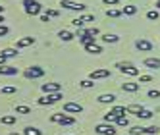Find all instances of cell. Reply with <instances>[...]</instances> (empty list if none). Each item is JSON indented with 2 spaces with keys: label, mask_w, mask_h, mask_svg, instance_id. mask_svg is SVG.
I'll return each instance as SVG.
<instances>
[{
  "label": "cell",
  "mask_w": 160,
  "mask_h": 135,
  "mask_svg": "<svg viewBox=\"0 0 160 135\" xmlns=\"http://www.w3.org/2000/svg\"><path fill=\"white\" fill-rule=\"evenodd\" d=\"M110 114H112L114 118H120V116H125V114H128V106H114V108L110 110Z\"/></svg>",
  "instance_id": "16"
},
{
  "label": "cell",
  "mask_w": 160,
  "mask_h": 135,
  "mask_svg": "<svg viewBox=\"0 0 160 135\" xmlns=\"http://www.w3.org/2000/svg\"><path fill=\"white\" fill-rule=\"evenodd\" d=\"M95 131H97L98 135H116V128H114L112 123H108V122L95 126Z\"/></svg>",
  "instance_id": "4"
},
{
  "label": "cell",
  "mask_w": 160,
  "mask_h": 135,
  "mask_svg": "<svg viewBox=\"0 0 160 135\" xmlns=\"http://www.w3.org/2000/svg\"><path fill=\"white\" fill-rule=\"evenodd\" d=\"M60 6L66 8V10H73V12H83V10L87 8L85 4H81V2H73V0H60Z\"/></svg>",
  "instance_id": "5"
},
{
  "label": "cell",
  "mask_w": 160,
  "mask_h": 135,
  "mask_svg": "<svg viewBox=\"0 0 160 135\" xmlns=\"http://www.w3.org/2000/svg\"><path fill=\"white\" fill-rule=\"evenodd\" d=\"M79 19H81L83 23H87V21H95V18H93V16H79Z\"/></svg>",
  "instance_id": "38"
},
{
  "label": "cell",
  "mask_w": 160,
  "mask_h": 135,
  "mask_svg": "<svg viewBox=\"0 0 160 135\" xmlns=\"http://www.w3.org/2000/svg\"><path fill=\"white\" fill-rule=\"evenodd\" d=\"M158 16H160L158 10H151V12H147V19H151V21H154V19L158 21Z\"/></svg>",
  "instance_id": "32"
},
{
  "label": "cell",
  "mask_w": 160,
  "mask_h": 135,
  "mask_svg": "<svg viewBox=\"0 0 160 135\" xmlns=\"http://www.w3.org/2000/svg\"><path fill=\"white\" fill-rule=\"evenodd\" d=\"M44 14H47L48 18H58L60 16V12H58V10H54V8H47V10H44Z\"/></svg>",
  "instance_id": "33"
},
{
  "label": "cell",
  "mask_w": 160,
  "mask_h": 135,
  "mask_svg": "<svg viewBox=\"0 0 160 135\" xmlns=\"http://www.w3.org/2000/svg\"><path fill=\"white\" fill-rule=\"evenodd\" d=\"M148 98H160V91L158 89H151L148 91Z\"/></svg>",
  "instance_id": "36"
},
{
  "label": "cell",
  "mask_w": 160,
  "mask_h": 135,
  "mask_svg": "<svg viewBox=\"0 0 160 135\" xmlns=\"http://www.w3.org/2000/svg\"><path fill=\"white\" fill-rule=\"evenodd\" d=\"M102 2H104L106 6H116V4L120 2V0H102Z\"/></svg>",
  "instance_id": "41"
},
{
  "label": "cell",
  "mask_w": 160,
  "mask_h": 135,
  "mask_svg": "<svg viewBox=\"0 0 160 135\" xmlns=\"http://www.w3.org/2000/svg\"><path fill=\"white\" fill-rule=\"evenodd\" d=\"M23 10L29 16H39L42 12V4L39 0H23Z\"/></svg>",
  "instance_id": "1"
},
{
  "label": "cell",
  "mask_w": 160,
  "mask_h": 135,
  "mask_svg": "<svg viewBox=\"0 0 160 135\" xmlns=\"http://www.w3.org/2000/svg\"><path fill=\"white\" fill-rule=\"evenodd\" d=\"M116 68H120V70L125 73V75H131V77H135V75H139V70L133 66V64H125V62H118L116 64Z\"/></svg>",
  "instance_id": "6"
},
{
  "label": "cell",
  "mask_w": 160,
  "mask_h": 135,
  "mask_svg": "<svg viewBox=\"0 0 160 135\" xmlns=\"http://www.w3.org/2000/svg\"><path fill=\"white\" fill-rule=\"evenodd\" d=\"M4 35H8V27L6 25H0V37H4Z\"/></svg>",
  "instance_id": "42"
},
{
  "label": "cell",
  "mask_w": 160,
  "mask_h": 135,
  "mask_svg": "<svg viewBox=\"0 0 160 135\" xmlns=\"http://www.w3.org/2000/svg\"><path fill=\"white\" fill-rule=\"evenodd\" d=\"M100 39H102V42H118L120 37L118 35H102Z\"/></svg>",
  "instance_id": "29"
},
{
  "label": "cell",
  "mask_w": 160,
  "mask_h": 135,
  "mask_svg": "<svg viewBox=\"0 0 160 135\" xmlns=\"http://www.w3.org/2000/svg\"><path fill=\"white\" fill-rule=\"evenodd\" d=\"M148 81H152L151 75H141V81H139V83H148Z\"/></svg>",
  "instance_id": "40"
},
{
  "label": "cell",
  "mask_w": 160,
  "mask_h": 135,
  "mask_svg": "<svg viewBox=\"0 0 160 135\" xmlns=\"http://www.w3.org/2000/svg\"><path fill=\"white\" fill-rule=\"evenodd\" d=\"M50 122L62 123V126H73V123H75V120L72 116H68V114H52L50 116Z\"/></svg>",
  "instance_id": "3"
},
{
  "label": "cell",
  "mask_w": 160,
  "mask_h": 135,
  "mask_svg": "<svg viewBox=\"0 0 160 135\" xmlns=\"http://www.w3.org/2000/svg\"><path fill=\"white\" fill-rule=\"evenodd\" d=\"M128 135H129V133H128Z\"/></svg>",
  "instance_id": "49"
},
{
  "label": "cell",
  "mask_w": 160,
  "mask_h": 135,
  "mask_svg": "<svg viewBox=\"0 0 160 135\" xmlns=\"http://www.w3.org/2000/svg\"><path fill=\"white\" fill-rule=\"evenodd\" d=\"M156 10H160V0H156Z\"/></svg>",
  "instance_id": "45"
},
{
  "label": "cell",
  "mask_w": 160,
  "mask_h": 135,
  "mask_svg": "<svg viewBox=\"0 0 160 135\" xmlns=\"http://www.w3.org/2000/svg\"><path fill=\"white\" fill-rule=\"evenodd\" d=\"M16 91H18V89L14 85H4L2 89H0V93H2V95H14Z\"/></svg>",
  "instance_id": "22"
},
{
  "label": "cell",
  "mask_w": 160,
  "mask_h": 135,
  "mask_svg": "<svg viewBox=\"0 0 160 135\" xmlns=\"http://www.w3.org/2000/svg\"><path fill=\"white\" fill-rule=\"evenodd\" d=\"M135 47L143 50V52H148V50H152V42L151 41H147V39H137L135 41Z\"/></svg>",
  "instance_id": "9"
},
{
  "label": "cell",
  "mask_w": 160,
  "mask_h": 135,
  "mask_svg": "<svg viewBox=\"0 0 160 135\" xmlns=\"http://www.w3.org/2000/svg\"><path fill=\"white\" fill-rule=\"evenodd\" d=\"M72 25H73V27H83L85 23H83V21L79 19V18H77V19H73V21H72Z\"/></svg>",
  "instance_id": "39"
},
{
  "label": "cell",
  "mask_w": 160,
  "mask_h": 135,
  "mask_svg": "<svg viewBox=\"0 0 160 135\" xmlns=\"http://www.w3.org/2000/svg\"><path fill=\"white\" fill-rule=\"evenodd\" d=\"M143 66L145 68H151V70H160V58H145Z\"/></svg>",
  "instance_id": "13"
},
{
  "label": "cell",
  "mask_w": 160,
  "mask_h": 135,
  "mask_svg": "<svg viewBox=\"0 0 160 135\" xmlns=\"http://www.w3.org/2000/svg\"><path fill=\"white\" fill-rule=\"evenodd\" d=\"M0 123H4V126H12V123H16V116H14V114L0 116Z\"/></svg>",
  "instance_id": "19"
},
{
  "label": "cell",
  "mask_w": 160,
  "mask_h": 135,
  "mask_svg": "<svg viewBox=\"0 0 160 135\" xmlns=\"http://www.w3.org/2000/svg\"><path fill=\"white\" fill-rule=\"evenodd\" d=\"M129 135H143V128L141 126H135L129 129Z\"/></svg>",
  "instance_id": "35"
},
{
  "label": "cell",
  "mask_w": 160,
  "mask_h": 135,
  "mask_svg": "<svg viewBox=\"0 0 160 135\" xmlns=\"http://www.w3.org/2000/svg\"><path fill=\"white\" fill-rule=\"evenodd\" d=\"M64 112L66 114H79V112H83V106L77 104V102H66L64 104Z\"/></svg>",
  "instance_id": "8"
},
{
  "label": "cell",
  "mask_w": 160,
  "mask_h": 135,
  "mask_svg": "<svg viewBox=\"0 0 160 135\" xmlns=\"http://www.w3.org/2000/svg\"><path fill=\"white\" fill-rule=\"evenodd\" d=\"M104 77H110V70H95V72H91L89 75V79H104Z\"/></svg>",
  "instance_id": "11"
},
{
  "label": "cell",
  "mask_w": 160,
  "mask_h": 135,
  "mask_svg": "<svg viewBox=\"0 0 160 135\" xmlns=\"http://www.w3.org/2000/svg\"><path fill=\"white\" fill-rule=\"evenodd\" d=\"M8 135H19V133H16V131H10V133H8Z\"/></svg>",
  "instance_id": "46"
},
{
  "label": "cell",
  "mask_w": 160,
  "mask_h": 135,
  "mask_svg": "<svg viewBox=\"0 0 160 135\" xmlns=\"http://www.w3.org/2000/svg\"><path fill=\"white\" fill-rule=\"evenodd\" d=\"M141 110H143V106H139V104H129V106H128V114H135V116H137Z\"/></svg>",
  "instance_id": "25"
},
{
  "label": "cell",
  "mask_w": 160,
  "mask_h": 135,
  "mask_svg": "<svg viewBox=\"0 0 160 135\" xmlns=\"http://www.w3.org/2000/svg\"><path fill=\"white\" fill-rule=\"evenodd\" d=\"M42 91L44 93H62V85L60 83H42Z\"/></svg>",
  "instance_id": "10"
},
{
  "label": "cell",
  "mask_w": 160,
  "mask_h": 135,
  "mask_svg": "<svg viewBox=\"0 0 160 135\" xmlns=\"http://www.w3.org/2000/svg\"><path fill=\"white\" fill-rule=\"evenodd\" d=\"M85 50H87L89 54H100V52H102V47L95 41V42H91V44H85Z\"/></svg>",
  "instance_id": "14"
},
{
  "label": "cell",
  "mask_w": 160,
  "mask_h": 135,
  "mask_svg": "<svg viewBox=\"0 0 160 135\" xmlns=\"http://www.w3.org/2000/svg\"><path fill=\"white\" fill-rule=\"evenodd\" d=\"M16 114H31V108L19 104V106H16Z\"/></svg>",
  "instance_id": "30"
},
{
  "label": "cell",
  "mask_w": 160,
  "mask_h": 135,
  "mask_svg": "<svg viewBox=\"0 0 160 135\" xmlns=\"http://www.w3.org/2000/svg\"><path fill=\"white\" fill-rule=\"evenodd\" d=\"M114 100H116V95H112V93H104V95L98 97V102L100 104H112Z\"/></svg>",
  "instance_id": "15"
},
{
  "label": "cell",
  "mask_w": 160,
  "mask_h": 135,
  "mask_svg": "<svg viewBox=\"0 0 160 135\" xmlns=\"http://www.w3.org/2000/svg\"><path fill=\"white\" fill-rule=\"evenodd\" d=\"M6 60H8L6 56H4V54H0V66H4V64H6Z\"/></svg>",
  "instance_id": "43"
},
{
  "label": "cell",
  "mask_w": 160,
  "mask_h": 135,
  "mask_svg": "<svg viewBox=\"0 0 160 135\" xmlns=\"http://www.w3.org/2000/svg\"><path fill=\"white\" fill-rule=\"evenodd\" d=\"M114 123H118V126H122V128H128L129 126V120H128V116H120V118H116Z\"/></svg>",
  "instance_id": "26"
},
{
  "label": "cell",
  "mask_w": 160,
  "mask_h": 135,
  "mask_svg": "<svg viewBox=\"0 0 160 135\" xmlns=\"http://www.w3.org/2000/svg\"><path fill=\"white\" fill-rule=\"evenodd\" d=\"M85 33H89V35H93V37H97V35H98L100 31H98V27H91V29H87Z\"/></svg>",
  "instance_id": "37"
},
{
  "label": "cell",
  "mask_w": 160,
  "mask_h": 135,
  "mask_svg": "<svg viewBox=\"0 0 160 135\" xmlns=\"http://www.w3.org/2000/svg\"><path fill=\"white\" fill-rule=\"evenodd\" d=\"M79 87H83V89H91V87H95L93 79H83V81H79Z\"/></svg>",
  "instance_id": "34"
},
{
  "label": "cell",
  "mask_w": 160,
  "mask_h": 135,
  "mask_svg": "<svg viewBox=\"0 0 160 135\" xmlns=\"http://www.w3.org/2000/svg\"><path fill=\"white\" fill-rule=\"evenodd\" d=\"M106 16L108 18H120V16H123V12H122V10H118V8H108L106 10Z\"/></svg>",
  "instance_id": "20"
},
{
  "label": "cell",
  "mask_w": 160,
  "mask_h": 135,
  "mask_svg": "<svg viewBox=\"0 0 160 135\" xmlns=\"http://www.w3.org/2000/svg\"><path fill=\"white\" fill-rule=\"evenodd\" d=\"M18 73V68H12V66H2L0 68V75H16Z\"/></svg>",
  "instance_id": "18"
},
{
  "label": "cell",
  "mask_w": 160,
  "mask_h": 135,
  "mask_svg": "<svg viewBox=\"0 0 160 135\" xmlns=\"http://www.w3.org/2000/svg\"><path fill=\"white\" fill-rule=\"evenodd\" d=\"M0 68H2V66H0Z\"/></svg>",
  "instance_id": "48"
},
{
  "label": "cell",
  "mask_w": 160,
  "mask_h": 135,
  "mask_svg": "<svg viewBox=\"0 0 160 135\" xmlns=\"http://www.w3.org/2000/svg\"><path fill=\"white\" fill-rule=\"evenodd\" d=\"M35 42V37H21L16 41V48H25V47H31Z\"/></svg>",
  "instance_id": "12"
},
{
  "label": "cell",
  "mask_w": 160,
  "mask_h": 135,
  "mask_svg": "<svg viewBox=\"0 0 160 135\" xmlns=\"http://www.w3.org/2000/svg\"><path fill=\"white\" fill-rule=\"evenodd\" d=\"M137 118H139V120H148V118H152V112L147 110V108H143L139 114H137Z\"/></svg>",
  "instance_id": "24"
},
{
  "label": "cell",
  "mask_w": 160,
  "mask_h": 135,
  "mask_svg": "<svg viewBox=\"0 0 160 135\" xmlns=\"http://www.w3.org/2000/svg\"><path fill=\"white\" fill-rule=\"evenodd\" d=\"M122 12H123V16H135L137 14V6H123Z\"/></svg>",
  "instance_id": "21"
},
{
  "label": "cell",
  "mask_w": 160,
  "mask_h": 135,
  "mask_svg": "<svg viewBox=\"0 0 160 135\" xmlns=\"http://www.w3.org/2000/svg\"><path fill=\"white\" fill-rule=\"evenodd\" d=\"M2 54L6 56V58H14V56L18 54V48H4V50H2Z\"/></svg>",
  "instance_id": "31"
},
{
  "label": "cell",
  "mask_w": 160,
  "mask_h": 135,
  "mask_svg": "<svg viewBox=\"0 0 160 135\" xmlns=\"http://www.w3.org/2000/svg\"><path fill=\"white\" fill-rule=\"evenodd\" d=\"M2 21H4V14H0V25H2Z\"/></svg>",
  "instance_id": "44"
},
{
  "label": "cell",
  "mask_w": 160,
  "mask_h": 135,
  "mask_svg": "<svg viewBox=\"0 0 160 135\" xmlns=\"http://www.w3.org/2000/svg\"><path fill=\"white\" fill-rule=\"evenodd\" d=\"M60 98H62V93H47L44 97L37 98V104H41V106H48V104L58 102Z\"/></svg>",
  "instance_id": "2"
},
{
  "label": "cell",
  "mask_w": 160,
  "mask_h": 135,
  "mask_svg": "<svg viewBox=\"0 0 160 135\" xmlns=\"http://www.w3.org/2000/svg\"><path fill=\"white\" fill-rule=\"evenodd\" d=\"M23 135H42V131H41L39 128H33V126H29V128H25Z\"/></svg>",
  "instance_id": "23"
},
{
  "label": "cell",
  "mask_w": 160,
  "mask_h": 135,
  "mask_svg": "<svg viewBox=\"0 0 160 135\" xmlns=\"http://www.w3.org/2000/svg\"><path fill=\"white\" fill-rule=\"evenodd\" d=\"M123 91H128V93H135V91H139V83H133V81H128V83H123L122 85Z\"/></svg>",
  "instance_id": "17"
},
{
  "label": "cell",
  "mask_w": 160,
  "mask_h": 135,
  "mask_svg": "<svg viewBox=\"0 0 160 135\" xmlns=\"http://www.w3.org/2000/svg\"><path fill=\"white\" fill-rule=\"evenodd\" d=\"M44 75V70L39 66H31L25 70V77H29V79H37V77H42Z\"/></svg>",
  "instance_id": "7"
},
{
  "label": "cell",
  "mask_w": 160,
  "mask_h": 135,
  "mask_svg": "<svg viewBox=\"0 0 160 135\" xmlns=\"http://www.w3.org/2000/svg\"><path fill=\"white\" fill-rule=\"evenodd\" d=\"M0 14H4V6H0Z\"/></svg>",
  "instance_id": "47"
},
{
  "label": "cell",
  "mask_w": 160,
  "mask_h": 135,
  "mask_svg": "<svg viewBox=\"0 0 160 135\" xmlns=\"http://www.w3.org/2000/svg\"><path fill=\"white\" fill-rule=\"evenodd\" d=\"M143 135H158V128H156V126L143 128Z\"/></svg>",
  "instance_id": "28"
},
{
  "label": "cell",
  "mask_w": 160,
  "mask_h": 135,
  "mask_svg": "<svg viewBox=\"0 0 160 135\" xmlns=\"http://www.w3.org/2000/svg\"><path fill=\"white\" fill-rule=\"evenodd\" d=\"M58 37H60L62 41H72V39H73L75 35H72V33H70V31H64V29H62V31L58 33Z\"/></svg>",
  "instance_id": "27"
}]
</instances>
